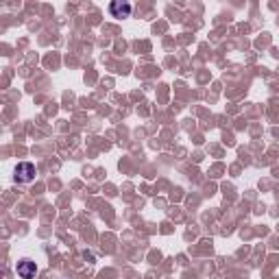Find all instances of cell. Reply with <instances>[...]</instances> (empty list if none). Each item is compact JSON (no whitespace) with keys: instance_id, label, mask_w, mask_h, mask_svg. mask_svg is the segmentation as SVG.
<instances>
[{"instance_id":"obj_1","label":"cell","mask_w":279,"mask_h":279,"mask_svg":"<svg viewBox=\"0 0 279 279\" xmlns=\"http://www.w3.org/2000/svg\"><path fill=\"white\" fill-rule=\"evenodd\" d=\"M35 175H37L35 164H31V162H20L13 170V177L18 184H31V181L35 179Z\"/></svg>"},{"instance_id":"obj_2","label":"cell","mask_w":279,"mask_h":279,"mask_svg":"<svg viewBox=\"0 0 279 279\" xmlns=\"http://www.w3.org/2000/svg\"><path fill=\"white\" fill-rule=\"evenodd\" d=\"M15 273H18L20 279H35L37 275V264L31 260H20L18 266H15Z\"/></svg>"},{"instance_id":"obj_3","label":"cell","mask_w":279,"mask_h":279,"mask_svg":"<svg viewBox=\"0 0 279 279\" xmlns=\"http://www.w3.org/2000/svg\"><path fill=\"white\" fill-rule=\"evenodd\" d=\"M109 13L113 18H129L131 15V4L129 2H120V0H113L109 4Z\"/></svg>"}]
</instances>
